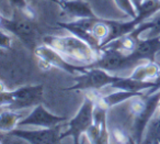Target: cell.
<instances>
[{
    "label": "cell",
    "instance_id": "1",
    "mask_svg": "<svg viewBox=\"0 0 160 144\" xmlns=\"http://www.w3.org/2000/svg\"><path fill=\"white\" fill-rule=\"evenodd\" d=\"M43 43L58 51L69 62L79 63L83 66L91 65L99 57V53L89 43L73 34L67 36H45Z\"/></svg>",
    "mask_w": 160,
    "mask_h": 144
},
{
    "label": "cell",
    "instance_id": "2",
    "mask_svg": "<svg viewBox=\"0 0 160 144\" xmlns=\"http://www.w3.org/2000/svg\"><path fill=\"white\" fill-rule=\"evenodd\" d=\"M131 113L134 118L132 139L135 143L142 142V137L150 123L153 115L158 111L160 101V90L153 93H144L132 98Z\"/></svg>",
    "mask_w": 160,
    "mask_h": 144
},
{
    "label": "cell",
    "instance_id": "3",
    "mask_svg": "<svg viewBox=\"0 0 160 144\" xmlns=\"http://www.w3.org/2000/svg\"><path fill=\"white\" fill-rule=\"evenodd\" d=\"M1 109L11 110H23L27 108H33L43 102L44 87L43 85H27L19 87L14 90H6L1 85Z\"/></svg>",
    "mask_w": 160,
    "mask_h": 144
},
{
    "label": "cell",
    "instance_id": "4",
    "mask_svg": "<svg viewBox=\"0 0 160 144\" xmlns=\"http://www.w3.org/2000/svg\"><path fill=\"white\" fill-rule=\"evenodd\" d=\"M88 93H89L86 95L85 100H83L78 112L67 123L66 130L62 134V139L67 136H71L75 144L79 143L80 137L87 133V131L93 123L94 107H96V100L99 93H96L97 91H88Z\"/></svg>",
    "mask_w": 160,
    "mask_h": 144
},
{
    "label": "cell",
    "instance_id": "5",
    "mask_svg": "<svg viewBox=\"0 0 160 144\" xmlns=\"http://www.w3.org/2000/svg\"><path fill=\"white\" fill-rule=\"evenodd\" d=\"M122 76L112 75L110 72L98 67H87L83 73L73 77L75 84L66 90L77 91H99L120 80Z\"/></svg>",
    "mask_w": 160,
    "mask_h": 144
},
{
    "label": "cell",
    "instance_id": "6",
    "mask_svg": "<svg viewBox=\"0 0 160 144\" xmlns=\"http://www.w3.org/2000/svg\"><path fill=\"white\" fill-rule=\"evenodd\" d=\"M34 53L38 58L40 68L44 72H47L55 67V68L64 71L67 74H70V75H78V74L83 73L87 69V67L83 66V65L77 66V65L71 64L59 52L56 51L55 49H53L49 45L45 44V43L38 45L34 49Z\"/></svg>",
    "mask_w": 160,
    "mask_h": 144
},
{
    "label": "cell",
    "instance_id": "7",
    "mask_svg": "<svg viewBox=\"0 0 160 144\" xmlns=\"http://www.w3.org/2000/svg\"><path fill=\"white\" fill-rule=\"evenodd\" d=\"M0 25L1 29L9 32L10 34L18 38L25 46L34 50L36 45L38 32L30 19H23L14 14L12 19H7L3 16L0 18Z\"/></svg>",
    "mask_w": 160,
    "mask_h": 144
},
{
    "label": "cell",
    "instance_id": "8",
    "mask_svg": "<svg viewBox=\"0 0 160 144\" xmlns=\"http://www.w3.org/2000/svg\"><path fill=\"white\" fill-rule=\"evenodd\" d=\"M62 126L64 123L53 128H41L38 130H25L22 128H17L7 134L31 144H55L59 143L62 140Z\"/></svg>",
    "mask_w": 160,
    "mask_h": 144
},
{
    "label": "cell",
    "instance_id": "9",
    "mask_svg": "<svg viewBox=\"0 0 160 144\" xmlns=\"http://www.w3.org/2000/svg\"><path fill=\"white\" fill-rule=\"evenodd\" d=\"M132 66H137V64L129 57L128 54L115 49L102 47L96 62L86 67H98L110 73H118L121 71L128 69Z\"/></svg>",
    "mask_w": 160,
    "mask_h": 144
},
{
    "label": "cell",
    "instance_id": "10",
    "mask_svg": "<svg viewBox=\"0 0 160 144\" xmlns=\"http://www.w3.org/2000/svg\"><path fill=\"white\" fill-rule=\"evenodd\" d=\"M67 121L66 117L49 112L42 104L33 107L31 112L23 117L19 122L18 128L23 126H38V128H53Z\"/></svg>",
    "mask_w": 160,
    "mask_h": 144
},
{
    "label": "cell",
    "instance_id": "11",
    "mask_svg": "<svg viewBox=\"0 0 160 144\" xmlns=\"http://www.w3.org/2000/svg\"><path fill=\"white\" fill-rule=\"evenodd\" d=\"M107 111L108 109L96 101L93 113V123L87 131L88 140L91 143H108L109 132L107 128Z\"/></svg>",
    "mask_w": 160,
    "mask_h": 144
},
{
    "label": "cell",
    "instance_id": "12",
    "mask_svg": "<svg viewBox=\"0 0 160 144\" xmlns=\"http://www.w3.org/2000/svg\"><path fill=\"white\" fill-rule=\"evenodd\" d=\"M151 28H152V22H151V20L149 21V22H142V23H140L136 29H134L133 31L129 32V33L111 41V42H109L103 47L115 49V50H118V51H122L123 53L131 54L132 52H134V50L137 47L139 41L142 40V39H140V34L145 31H149ZM101 49H102V47H101Z\"/></svg>",
    "mask_w": 160,
    "mask_h": 144
},
{
    "label": "cell",
    "instance_id": "13",
    "mask_svg": "<svg viewBox=\"0 0 160 144\" xmlns=\"http://www.w3.org/2000/svg\"><path fill=\"white\" fill-rule=\"evenodd\" d=\"M49 1L56 3L64 13L75 20L97 17L90 3L86 0H49Z\"/></svg>",
    "mask_w": 160,
    "mask_h": 144
},
{
    "label": "cell",
    "instance_id": "14",
    "mask_svg": "<svg viewBox=\"0 0 160 144\" xmlns=\"http://www.w3.org/2000/svg\"><path fill=\"white\" fill-rule=\"evenodd\" d=\"M158 53H160V35L142 39L134 52L128 55L138 64L142 61H156V55Z\"/></svg>",
    "mask_w": 160,
    "mask_h": 144
},
{
    "label": "cell",
    "instance_id": "15",
    "mask_svg": "<svg viewBox=\"0 0 160 144\" xmlns=\"http://www.w3.org/2000/svg\"><path fill=\"white\" fill-rule=\"evenodd\" d=\"M160 76V63L156 61H146L144 64L137 65L132 72L131 77L144 82H155Z\"/></svg>",
    "mask_w": 160,
    "mask_h": 144
},
{
    "label": "cell",
    "instance_id": "16",
    "mask_svg": "<svg viewBox=\"0 0 160 144\" xmlns=\"http://www.w3.org/2000/svg\"><path fill=\"white\" fill-rule=\"evenodd\" d=\"M155 86V82H144V80L134 79L131 76L125 77L122 76L120 80L114 84L110 85V88L116 89V90H125V91H134V93H142L151 89Z\"/></svg>",
    "mask_w": 160,
    "mask_h": 144
},
{
    "label": "cell",
    "instance_id": "17",
    "mask_svg": "<svg viewBox=\"0 0 160 144\" xmlns=\"http://www.w3.org/2000/svg\"><path fill=\"white\" fill-rule=\"evenodd\" d=\"M146 93V91L142 93H134V91H125V90H118L114 93H110L107 95H98L96 101L99 102L100 104H102L103 107H105L107 109H110L114 106H118L121 102L127 101L131 100L135 96H140Z\"/></svg>",
    "mask_w": 160,
    "mask_h": 144
},
{
    "label": "cell",
    "instance_id": "18",
    "mask_svg": "<svg viewBox=\"0 0 160 144\" xmlns=\"http://www.w3.org/2000/svg\"><path fill=\"white\" fill-rule=\"evenodd\" d=\"M23 115L16 110L11 109H1L0 113V131L1 133H9L18 128L19 122Z\"/></svg>",
    "mask_w": 160,
    "mask_h": 144
},
{
    "label": "cell",
    "instance_id": "19",
    "mask_svg": "<svg viewBox=\"0 0 160 144\" xmlns=\"http://www.w3.org/2000/svg\"><path fill=\"white\" fill-rule=\"evenodd\" d=\"M146 139L142 140L144 143H160V118L151 120L145 133Z\"/></svg>",
    "mask_w": 160,
    "mask_h": 144
},
{
    "label": "cell",
    "instance_id": "20",
    "mask_svg": "<svg viewBox=\"0 0 160 144\" xmlns=\"http://www.w3.org/2000/svg\"><path fill=\"white\" fill-rule=\"evenodd\" d=\"M8 1L11 5V7H13L16 10H19L21 13L24 14L25 18L30 19V20L35 18V12L29 6L28 0H8Z\"/></svg>",
    "mask_w": 160,
    "mask_h": 144
},
{
    "label": "cell",
    "instance_id": "21",
    "mask_svg": "<svg viewBox=\"0 0 160 144\" xmlns=\"http://www.w3.org/2000/svg\"><path fill=\"white\" fill-rule=\"evenodd\" d=\"M114 3L121 11L126 13L131 19L137 18V11H136L132 0H114Z\"/></svg>",
    "mask_w": 160,
    "mask_h": 144
},
{
    "label": "cell",
    "instance_id": "22",
    "mask_svg": "<svg viewBox=\"0 0 160 144\" xmlns=\"http://www.w3.org/2000/svg\"><path fill=\"white\" fill-rule=\"evenodd\" d=\"M151 22H152V28L149 30L147 38H153V36L160 35V11H158L156 13V16L151 20Z\"/></svg>",
    "mask_w": 160,
    "mask_h": 144
},
{
    "label": "cell",
    "instance_id": "23",
    "mask_svg": "<svg viewBox=\"0 0 160 144\" xmlns=\"http://www.w3.org/2000/svg\"><path fill=\"white\" fill-rule=\"evenodd\" d=\"M12 44V36L9 32L1 29V40H0V46L2 50H9Z\"/></svg>",
    "mask_w": 160,
    "mask_h": 144
},
{
    "label": "cell",
    "instance_id": "24",
    "mask_svg": "<svg viewBox=\"0 0 160 144\" xmlns=\"http://www.w3.org/2000/svg\"><path fill=\"white\" fill-rule=\"evenodd\" d=\"M158 90H160V76L155 80V86H153L151 89H149V90H147L146 93H153Z\"/></svg>",
    "mask_w": 160,
    "mask_h": 144
},
{
    "label": "cell",
    "instance_id": "25",
    "mask_svg": "<svg viewBox=\"0 0 160 144\" xmlns=\"http://www.w3.org/2000/svg\"><path fill=\"white\" fill-rule=\"evenodd\" d=\"M144 1H146V0H132V3H133L134 7H135L136 11H138L140 8V6H142V3H144Z\"/></svg>",
    "mask_w": 160,
    "mask_h": 144
},
{
    "label": "cell",
    "instance_id": "26",
    "mask_svg": "<svg viewBox=\"0 0 160 144\" xmlns=\"http://www.w3.org/2000/svg\"><path fill=\"white\" fill-rule=\"evenodd\" d=\"M157 117L160 118V101H159V107H158V115H157Z\"/></svg>",
    "mask_w": 160,
    "mask_h": 144
}]
</instances>
